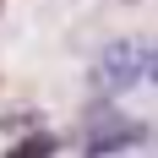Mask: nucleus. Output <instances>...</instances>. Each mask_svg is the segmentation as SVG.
<instances>
[{"mask_svg":"<svg viewBox=\"0 0 158 158\" xmlns=\"http://www.w3.org/2000/svg\"><path fill=\"white\" fill-rule=\"evenodd\" d=\"M147 77H153V44L147 38H114L93 60V93L98 98H120L131 87H142Z\"/></svg>","mask_w":158,"mask_h":158,"instance_id":"nucleus-1","label":"nucleus"},{"mask_svg":"<svg viewBox=\"0 0 158 158\" xmlns=\"http://www.w3.org/2000/svg\"><path fill=\"white\" fill-rule=\"evenodd\" d=\"M136 142H142V126L114 114V120H104V126H98V136H87V153L104 158V153H126V147H136Z\"/></svg>","mask_w":158,"mask_h":158,"instance_id":"nucleus-2","label":"nucleus"},{"mask_svg":"<svg viewBox=\"0 0 158 158\" xmlns=\"http://www.w3.org/2000/svg\"><path fill=\"white\" fill-rule=\"evenodd\" d=\"M49 153H55V136H49V131H38V136H27V142H16L6 158H49Z\"/></svg>","mask_w":158,"mask_h":158,"instance_id":"nucleus-3","label":"nucleus"}]
</instances>
